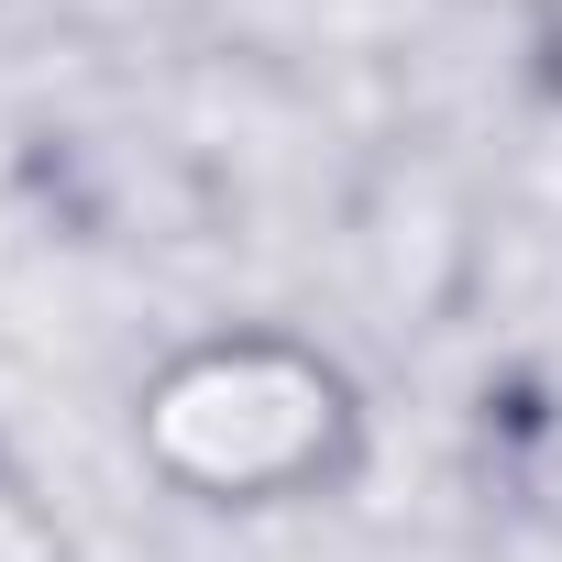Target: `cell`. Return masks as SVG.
Listing matches in <instances>:
<instances>
[{"label":"cell","mask_w":562,"mask_h":562,"mask_svg":"<svg viewBox=\"0 0 562 562\" xmlns=\"http://www.w3.org/2000/svg\"><path fill=\"white\" fill-rule=\"evenodd\" d=\"M122 430H133V463L199 518L331 507L375 452L364 375L321 331H288V321H199V331H177L133 375Z\"/></svg>","instance_id":"6da1fadb"},{"label":"cell","mask_w":562,"mask_h":562,"mask_svg":"<svg viewBox=\"0 0 562 562\" xmlns=\"http://www.w3.org/2000/svg\"><path fill=\"white\" fill-rule=\"evenodd\" d=\"M0 562H67V551H56V529H45V507H34L12 474H0Z\"/></svg>","instance_id":"7a4b0ae2"}]
</instances>
